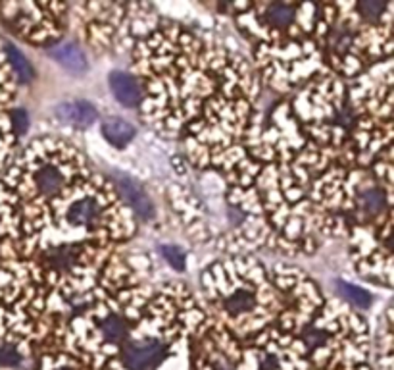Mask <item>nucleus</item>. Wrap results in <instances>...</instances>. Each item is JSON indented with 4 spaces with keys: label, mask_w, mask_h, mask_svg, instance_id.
Wrapping results in <instances>:
<instances>
[{
    "label": "nucleus",
    "mask_w": 394,
    "mask_h": 370,
    "mask_svg": "<svg viewBox=\"0 0 394 370\" xmlns=\"http://www.w3.org/2000/svg\"><path fill=\"white\" fill-rule=\"evenodd\" d=\"M74 170L64 160H43L35 162L29 174L31 193L37 201H46L66 191L72 182Z\"/></svg>",
    "instance_id": "f257e3e1"
},
{
    "label": "nucleus",
    "mask_w": 394,
    "mask_h": 370,
    "mask_svg": "<svg viewBox=\"0 0 394 370\" xmlns=\"http://www.w3.org/2000/svg\"><path fill=\"white\" fill-rule=\"evenodd\" d=\"M168 345L156 338L131 340L123 343L121 361L127 370H156L164 363Z\"/></svg>",
    "instance_id": "f03ea898"
},
{
    "label": "nucleus",
    "mask_w": 394,
    "mask_h": 370,
    "mask_svg": "<svg viewBox=\"0 0 394 370\" xmlns=\"http://www.w3.org/2000/svg\"><path fill=\"white\" fill-rule=\"evenodd\" d=\"M104 203H100L98 195H81L69 203L64 212V222L72 230L83 232H98L106 220Z\"/></svg>",
    "instance_id": "7ed1b4c3"
},
{
    "label": "nucleus",
    "mask_w": 394,
    "mask_h": 370,
    "mask_svg": "<svg viewBox=\"0 0 394 370\" xmlns=\"http://www.w3.org/2000/svg\"><path fill=\"white\" fill-rule=\"evenodd\" d=\"M87 251H89V245L85 243L53 245L41 253V265L45 266L46 272L54 276H66L79 268V265L87 258Z\"/></svg>",
    "instance_id": "20e7f679"
},
{
    "label": "nucleus",
    "mask_w": 394,
    "mask_h": 370,
    "mask_svg": "<svg viewBox=\"0 0 394 370\" xmlns=\"http://www.w3.org/2000/svg\"><path fill=\"white\" fill-rule=\"evenodd\" d=\"M116 183H118V189L123 201H125L137 216H141L142 220H150L154 218V204L149 199V195L144 193V189L139 185V183L131 180L129 176L118 174L116 176Z\"/></svg>",
    "instance_id": "39448f33"
},
{
    "label": "nucleus",
    "mask_w": 394,
    "mask_h": 370,
    "mask_svg": "<svg viewBox=\"0 0 394 370\" xmlns=\"http://www.w3.org/2000/svg\"><path fill=\"white\" fill-rule=\"evenodd\" d=\"M56 118L60 121H64L67 126H74V128H89L97 121L98 114L97 108L87 103V100H72V103H62L56 106Z\"/></svg>",
    "instance_id": "423d86ee"
},
{
    "label": "nucleus",
    "mask_w": 394,
    "mask_h": 370,
    "mask_svg": "<svg viewBox=\"0 0 394 370\" xmlns=\"http://www.w3.org/2000/svg\"><path fill=\"white\" fill-rule=\"evenodd\" d=\"M110 89H112L114 97L118 98L119 103L129 108L141 105L142 91L139 81L135 79L131 74L125 72H114L110 76Z\"/></svg>",
    "instance_id": "0eeeda50"
},
{
    "label": "nucleus",
    "mask_w": 394,
    "mask_h": 370,
    "mask_svg": "<svg viewBox=\"0 0 394 370\" xmlns=\"http://www.w3.org/2000/svg\"><path fill=\"white\" fill-rule=\"evenodd\" d=\"M98 332L108 343L123 345L131 333V322L123 312H108L98 322Z\"/></svg>",
    "instance_id": "6e6552de"
},
{
    "label": "nucleus",
    "mask_w": 394,
    "mask_h": 370,
    "mask_svg": "<svg viewBox=\"0 0 394 370\" xmlns=\"http://www.w3.org/2000/svg\"><path fill=\"white\" fill-rule=\"evenodd\" d=\"M225 315L231 318H240L250 315L254 309H256V295H254V289L248 286H240V287H233L227 297L222 303Z\"/></svg>",
    "instance_id": "1a4fd4ad"
},
{
    "label": "nucleus",
    "mask_w": 394,
    "mask_h": 370,
    "mask_svg": "<svg viewBox=\"0 0 394 370\" xmlns=\"http://www.w3.org/2000/svg\"><path fill=\"white\" fill-rule=\"evenodd\" d=\"M100 131L106 137L108 143L116 145V147H125L127 143H131L135 137L133 124H129L119 116H108L100 124Z\"/></svg>",
    "instance_id": "9d476101"
},
{
    "label": "nucleus",
    "mask_w": 394,
    "mask_h": 370,
    "mask_svg": "<svg viewBox=\"0 0 394 370\" xmlns=\"http://www.w3.org/2000/svg\"><path fill=\"white\" fill-rule=\"evenodd\" d=\"M50 56L54 60L62 64L67 72L72 74H83L87 70V60H85V54L77 45L74 43H62V45H56L50 51Z\"/></svg>",
    "instance_id": "9b49d317"
},
{
    "label": "nucleus",
    "mask_w": 394,
    "mask_h": 370,
    "mask_svg": "<svg viewBox=\"0 0 394 370\" xmlns=\"http://www.w3.org/2000/svg\"><path fill=\"white\" fill-rule=\"evenodd\" d=\"M25 361L23 349L12 340H0V370L22 369Z\"/></svg>",
    "instance_id": "f8f14e48"
},
{
    "label": "nucleus",
    "mask_w": 394,
    "mask_h": 370,
    "mask_svg": "<svg viewBox=\"0 0 394 370\" xmlns=\"http://www.w3.org/2000/svg\"><path fill=\"white\" fill-rule=\"evenodd\" d=\"M6 56L8 60H10V66L14 68V72L18 74V77H20V81H23V84H29V81H33V77H35V72H33V66L29 64V60L23 56L15 46L8 45L6 46Z\"/></svg>",
    "instance_id": "ddd939ff"
},
{
    "label": "nucleus",
    "mask_w": 394,
    "mask_h": 370,
    "mask_svg": "<svg viewBox=\"0 0 394 370\" xmlns=\"http://www.w3.org/2000/svg\"><path fill=\"white\" fill-rule=\"evenodd\" d=\"M294 18V6L290 4H271L266 6V20L271 27L277 29H285Z\"/></svg>",
    "instance_id": "4468645a"
},
{
    "label": "nucleus",
    "mask_w": 394,
    "mask_h": 370,
    "mask_svg": "<svg viewBox=\"0 0 394 370\" xmlns=\"http://www.w3.org/2000/svg\"><path fill=\"white\" fill-rule=\"evenodd\" d=\"M339 291H341L346 299H348L352 305H356L360 309H367L372 305V295L360 289V287L352 286V284H344V282H339Z\"/></svg>",
    "instance_id": "2eb2a0df"
},
{
    "label": "nucleus",
    "mask_w": 394,
    "mask_h": 370,
    "mask_svg": "<svg viewBox=\"0 0 394 370\" xmlns=\"http://www.w3.org/2000/svg\"><path fill=\"white\" fill-rule=\"evenodd\" d=\"M162 255L164 258L170 263L173 268H177V270H183L185 268V255H183V251L175 247V245H164L162 247Z\"/></svg>",
    "instance_id": "dca6fc26"
},
{
    "label": "nucleus",
    "mask_w": 394,
    "mask_h": 370,
    "mask_svg": "<svg viewBox=\"0 0 394 370\" xmlns=\"http://www.w3.org/2000/svg\"><path fill=\"white\" fill-rule=\"evenodd\" d=\"M260 370H279L281 369V361L277 353H269V351H261L260 353V363H258Z\"/></svg>",
    "instance_id": "f3484780"
},
{
    "label": "nucleus",
    "mask_w": 394,
    "mask_h": 370,
    "mask_svg": "<svg viewBox=\"0 0 394 370\" xmlns=\"http://www.w3.org/2000/svg\"><path fill=\"white\" fill-rule=\"evenodd\" d=\"M10 118H12V126H14V129L18 131V133H23L25 129H27V114H25V110H12V114H10Z\"/></svg>",
    "instance_id": "a211bd4d"
},
{
    "label": "nucleus",
    "mask_w": 394,
    "mask_h": 370,
    "mask_svg": "<svg viewBox=\"0 0 394 370\" xmlns=\"http://www.w3.org/2000/svg\"><path fill=\"white\" fill-rule=\"evenodd\" d=\"M58 370H77V369H74V366H62V369Z\"/></svg>",
    "instance_id": "6ab92c4d"
},
{
    "label": "nucleus",
    "mask_w": 394,
    "mask_h": 370,
    "mask_svg": "<svg viewBox=\"0 0 394 370\" xmlns=\"http://www.w3.org/2000/svg\"><path fill=\"white\" fill-rule=\"evenodd\" d=\"M0 222H2V216H0Z\"/></svg>",
    "instance_id": "aec40b11"
}]
</instances>
